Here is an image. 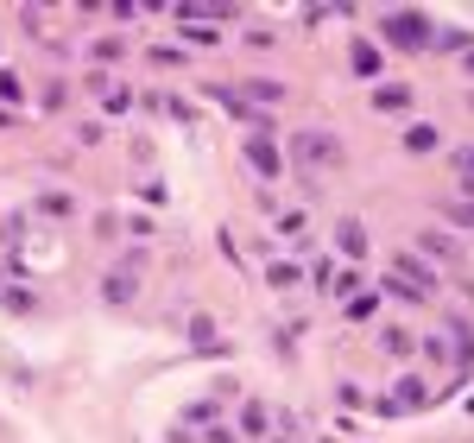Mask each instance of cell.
<instances>
[{
  "instance_id": "6da1fadb",
  "label": "cell",
  "mask_w": 474,
  "mask_h": 443,
  "mask_svg": "<svg viewBox=\"0 0 474 443\" xmlns=\"http://www.w3.org/2000/svg\"><path fill=\"white\" fill-rule=\"evenodd\" d=\"M291 158H298L304 171H342V140L323 134V127H298V134H291Z\"/></svg>"
},
{
  "instance_id": "7a4b0ae2",
  "label": "cell",
  "mask_w": 474,
  "mask_h": 443,
  "mask_svg": "<svg viewBox=\"0 0 474 443\" xmlns=\"http://www.w3.org/2000/svg\"><path fill=\"white\" fill-rule=\"evenodd\" d=\"M379 32H386L392 45H405V51H430V45H437V32H430V19H424V13H411V6H398V13H386V19H379Z\"/></svg>"
},
{
  "instance_id": "3957f363",
  "label": "cell",
  "mask_w": 474,
  "mask_h": 443,
  "mask_svg": "<svg viewBox=\"0 0 474 443\" xmlns=\"http://www.w3.org/2000/svg\"><path fill=\"white\" fill-rule=\"evenodd\" d=\"M392 273H398V279H392V292L398 297H430L437 292V273H430V260H418V254H398Z\"/></svg>"
},
{
  "instance_id": "277c9868",
  "label": "cell",
  "mask_w": 474,
  "mask_h": 443,
  "mask_svg": "<svg viewBox=\"0 0 474 443\" xmlns=\"http://www.w3.org/2000/svg\"><path fill=\"white\" fill-rule=\"evenodd\" d=\"M247 165H253L259 177H285V152L272 146L266 134H253V140H247Z\"/></svg>"
},
{
  "instance_id": "5b68a950",
  "label": "cell",
  "mask_w": 474,
  "mask_h": 443,
  "mask_svg": "<svg viewBox=\"0 0 474 443\" xmlns=\"http://www.w3.org/2000/svg\"><path fill=\"white\" fill-rule=\"evenodd\" d=\"M133 273H139V260L115 267V273L102 279V297H108V304H133V292H139V279H133Z\"/></svg>"
},
{
  "instance_id": "8992f818",
  "label": "cell",
  "mask_w": 474,
  "mask_h": 443,
  "mask_svg": "<svg viewBox=\"0 0 474 443\" xmlns=\"http://www.w3.org/2000/svg\"><path fill=\"white\" fill-rule=\"evenodd\" d=\"M418 247H424L430 260H462V247H456V241L443 235V228H424V235H418Z\"/></svg>"
},
{
  "instance_id": "52a82bcc",
  "label": "cell",
  "mask_w": 474,
  "mask_h": 443,
  "mask_svg": "<svg viewBox=\"0 0 474 443\" xmlns=\"http://www.w3.org/2000/svg\"><path fill=\"white\" fill-rule=\"evenodd\" d=\"M373 108H379V115H405V108H411V89L386 83V89H373Z\"/></svg>"
},
{
  "instance_id": "ba28073f",
  "label": "cell",
  "mask_w": 474,
  "mask_h": 443,
  "mask_svg": "<svg viewBox=\"0 0 474 443\" xmlns=\"http://www.w3.org/2000/svg\"><path fill=\"white\" fill-rule=\"evenodd\" d=\"M348 57H355V76H379V70H386V57H379L367 38H355V51H348Z\"/></svg>"
},
{
  "instance_id": "9c48e42d",
  "label": "cell",
  "mask_w": 474,
  "mask_h": 443,
  "mask_svg": "<svg viewBox=\"0 0 474 443\" xmlns=\"http://www.w3.org/2000/svg\"><path fill=\"white\" fill-rule=\"evenodd\" d=\"M240 431H247V438H272V425H266V406H259V399H247V406H240Z\"/></svg>"
},
{
  "instance_id": "30bf717a",
  "label": "cell",
  "mask_w": 474,
  "mask_h": 443,
  "mask_svg": "<svg viewBox=\"0 0 474 443\" xmlns=\"http://www.w3.org/2000/svg\"><path fill=\"white\" fill-rule=\"evenodd\" d=\"M336 241H342V254H355V260H360V254H367V228H360L355 216H348V222L336 228Z\"/></svg>"
},
{
  "instance_id": "8fae6325",
  "label": "cell",
  "mask_w": 474,
  "mask_h": 443,
  "mask_svg": "<svg viewBox=\"0 0 474 443\" xmlns=\"http://www.w3.org/2000/svg\"><path fill=\"white\" fill-rule=\"evenodd\" d=\"M392 399H398V412H405V406H424V399H430V387H424V380H418V374H405V380H398V393H392Z\"/></svg>"
},
{
  "instance_id": "7c38bea8",
  "label": "cell",
  "mask_w": 474,
  "mask_h": 443,
  "mask_svg": "<svg viewBox=\"0 0 474 443\" xmlns=\"http://www.w3.org/2000/svg\"><path fill=\"white\" fill-rule=\"evenodd\" d=\"M405 146L411 152H437V127H405Z\"/></svg>"
},
{
  "instance_id": "4fadbf2b",
  "label": "cell",
  "mask_w": 474,
  "mask_h": 443,
  "mask_svg": "<svg viewBox=\"0 0 474 443\" xmlns=\"http://www.w3.org/2000/svg\"><path fill=\"white\" fill-rule=\"evenodd\" d=\"M379 348H386V355H411V336H405V329H379Z\"/></svg>"
},
{
  "instance_id": "5bb4252c",
  "label": "cell",
  "mask_w": 474,
  "mask_h": 443,
  "mask_svg": "<svg viewBox=\"0 0 474 443\" xmlns=\"http://www.w3.org/2000/svg\"><path fill=\"white\" fill-rule=\"evenodd\" d=\"M247 96H253V102H272V108L285 102V89H278V83H247Z\"/></svg>"
},
{
  "instance_id": "9a60e30c",
  "label": "cell",
  "mask_w": 474,
  "mask_h": 443,
  "mask_svg": "<svg viewBox=\"0 0 474 443\" xmlns=\"http://www.w3.org/2000/svg\"><path fill=\"white\" fill-rule=\"evenodd\" d=\"M38 209H45V216H70V196H64V190H51V196H38Z\"/></svg>"
},
{
  "instance_id": "2e32d148",
  "label": "cell",
  "mask_w": 474,
  "mask_h": 443,
  "mask_svg": "<svg viewBox=\"0 0 474 443\" xmlns=\"http://www.w3.org/2000/svg\"><path fill=\"white\" fill-rule=\"evenodd\" d=\"M266 279H272V286H298V267H291V260H278V267H272Z\"/></svg>"
},
{
  "instance_id": "e0dca14e",
  "label": "cell",
  "mask_w": 474,
  "mask_h": 443,
  "mask_svg": "<svg viewBox=\"0 0 474 443\" xmlns=\"http://www.w3.org/2000/svg\"><path fill=\"white\" fill-rule=\"evenodd\" d=\"M0 96H6V102H19V96H25V89H19V76H13V70H0Z\"/></svg>"
},
{
  "instance_id": "ac0fdd59",
  "label": "cell",
  "mask_w": 474,
  "mask_h": 443,
  "mask_svg": "<svg viewBox=\"0 0 474 443\" xmlns=\"http://www.w3.org/2000/svg\"><path fill=\"white\" fill-rule=\"evenodd\" d=\"M456 222H469V228H474V203H469V209H456Z\"/></svg>"
},
{
  "instance_id": "d6986e66",
  "label": "cell",
  "mask_w": 474,
  "mask_h": 443,
  "mask_svg": "<svg viewBox=\"0 0 474 443\" xmlns=\"http://www.w3.org/2000/svg\"><path fill=\"white\" fill-rule=\"evenodd\" d=\"M0 127H13V115H6V108H0Z\"/></svg>"
},
{
  "instance_id": "ffe728a7",
  "label": "cell",
  "mask_w": 474,
  "mask_h": 443,
  "mask_svg": "<svg viewBox=\"0 0 474 443\" xmlns=\"http://www.w3.org/2000/svg\"><path fill=\"white\" fill-rule=\"evenodd\" d=\"M278 443H298V438H291V431H278Z\"/></svg>"
},
{
  "instance_id": "44dd1931",
  "label": "cell",
  "mask_w": 474,
  "mask_h": 443,
  "mask_svg": "<svg viewBox=\"0 0 474 443\" xmlns=\"http://www.w3.org/2000/svg\"><path fill=\"white\" fill-rule=\"evenodd\" d=\"M469 76H474V51H469Z\"/></svg>"
}]
</instances>
